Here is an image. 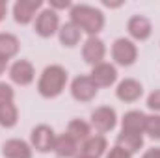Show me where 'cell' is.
Masks as SVG:
<instances>
[{"mask_svg":"<svg viewBox=\"0 0 160 158\" xmlns=\"http://www.w3.org/2000/svg\"><path fill=\"white\" fill-rule=\"evenodd\" d=\"M71 22L78 28L80 32H86L89 37L97 36L104 26V15L101 9L86 4H77L71 7Z\"/></svg>","mask_w":160,"mask_h":158,"instance_id":"obj_1","label":"cell"},{"mask_svg":"<svg viewBox=\"0 0 160 158\" xmlns=\"http://www.w3.org/2000/svg\"><path fill=\"white\" fill-rule=\"evenodd\" d=\"M67 84V71L62 65H48L41 73V78L38 82V91L45 99L58 97Z\"/></svg>","mask_w":160,"mask_h":158,"instance_id":"obj_2","label":"cell"},{"mask_svg":"<svg viewBox=\"0 0 160 158\" xmlns=\"http://www.w3.org/2000/svg\"><path fill=\"white\" fill-rule=\"evenodd\" d=\"M112 58L116 60L118 65H123V67H128L136 62L138 58V48L136 45L130 39H125V37H119V39L114 41L112 45Z\"/></svg>","mask_w":160,"mask_h":158,"instance_id":"obj_3","label":"cell"},{"mask_svg":"<svg viewBox=\"0 0 160 158\" xmlns=\"http://www.w3.org/2000/svg\"><path fill=\"white\" fill-rule=\"evenodd\" d=\"M34 30L36 34L41 37H50L54 36L58 30H60V19H58V13L54 9H43L38 19H36V24H34Z\"/></svg>","mask_w":160,"mask_h":158,"instance_id":"obj_4","label":"cell"},{"mask_svg":"<svg viewBox=\"0 0 160 158\" xmlns=\"http://www.w3.org/2000/svg\"><path fill=\"white\" fill-rule=\"evenodd\" d=\"M30 141L32 147L39 153H48L54 149V141H56V134L48 125H38L32 134H30Z\"/></svg>","mask_w":160,"mask_h":158,"instance_id":"obj_5","label":"cell"},{"mask_svg":"<svg viewBox=\"0 0 160 158\" xmlns=\"http://www.w3.org/2000/svg\"><path fill=\"white\" fill-rule=\"evenodd\" d=\"M116 123H118V114L110 106H101V108L93 110V114H91V126L101 134L110 132L116 126Z\"/></svg>","mask_w":160,"mask_h":158,"instance_id":"obj_6","label":"cell"},{"mask_svg":"<svg viewBox=\"0 0 160 158\" xmlns=\"http://www.w3.org/2000/svg\"><path fill=\"white\" fill-rule=\"evenodd\" d=\"M82 56H84V62L93 65V67L102 63V60L106 56V47H104L102 39H99L97 36L88 37L86 43H84V47H82Z\"/></svg>","mask_w":160,"mask_h":158,"instance_id":"obj_7","label":"cell"},{"mask_svg":"<svg viewBox=\"0 0 160 158\" xmlns=\"http://www.w3.org/2000/svg\"><path fill=\"white\" fill-rule=\"evenodd\" d=\"M97 91H99V87L89 77H77L71 84V95H73V99H77L80 102L93 101Z\"/></svg>","mask_w":160,"mask_h":158,"instance_id":"obj_8","label":"cell"},{"mask_svg":"<svg viewBox=\"0 0 160 158\" xmlns=\"http://www.w3.org/2000/svg\"><path fill=\"white\" fill-rule=\"evenodd\" d=\"M34 77H36V71H34V65L28 60H17L9 67V78H11V82H15L19 86L32 84Z\"/></svg>","mask_w":160,"mask_h":158,"instance_id":"obj_9","label":"cell"},{"mask_svg":"<svg viewBox=\"0 0 160 158\" xmlns=\"http://www.w3.org/2000/svg\"><path fill=\"white\" fill-rule=\"evenodd\" d=\"M89 78L95 82L97 87H110V86L118 80V69H116L112 63L102 62V63H99V65H95V67L91 69Z\"/></svg>","mask_w":160,"mask_h":158,"instance_id":"obj_10","label":"cell"},{"mask_svg":"<svg viewBox=\"0 0 160 158\" xmlns=\"http://www.w3.org/2000/svg\"><path fill=\"white\" fill-rule=\"evenodd\" d=\"M43 6L41 0H19L13 6V17L19 24H28L36 17V11Z\"/></svg>","mask_w":160,"mask_h":158,"instance_id":"obj_11","label":"cell"},{"mask_svg":"<svg viewBox=\"0 0 160 158\" xmlns=\"http://www.w3.org/2000/svg\"><path fill=\"white\" fill-rule=\"evenodd\" d=\"M78 145L80 143L73 136H69L67 132H63V134L56 136L52 151L56 153V156H60V158H75V156H78V153H80Z\"/></svg>","mask_w":160,"mask_h":158,"instance_id":"obj_12","label":"cell"},{"mask_svg":"<svg viewBox=\"0 0 160 158\" xmlns=\"http://www.w3.org/2000/svg\"><path fill=\"white\" fill-rule=\"evenodd\" d=\"M116 95L123 102H134L143 95V86L134 78H125L119 82V86L116 89Z\"/></svg>","mask_w":160,"mask_h":158,"instance_id":"obj_13","label":"cell"},{"mask_svg":"<svg viewBox=\"0 0 160 158\" xmlns=\"http://www.w3.org/2000/svg\"><path fill=\"white\" fill-rule=\"evenodd\" d=\"M145 123H147V116L140 110H130L123 116L121 121V126L123 130L121 132H130V134H143L145 132Z\"/></svg>","mask_w":160,"mask_h":158,"instance_id":"obj_14","label":"cell"},{"mask_svg":"<svg viewBox=\"0 0 160 158\" xmlns=\"http://www.w3.org/2000/svg\"><path fill=\"white\" fill-rule=\"evenodd\" d=\"M127 30H128V34H130L134 39L145 41L149 36H151L153 26H151V21H149L147 17H143V15H134V17L128 19Z\"/></svg>","mask_w":160,"mask_h":158,"instance_id":"obj_15","label":"cell"},{"mask_svg":"<svg viewBox=\"0 0 160 158\" xmlns=\"http://www.w3.org/2000/svg\"><path fill=\"white\" fill-rule=\"evenodd\" d=\"M106 147H108V143H106L104 136L95 134V136H89L86 141H82V145H80V155L89 156V158H99L106 153Z\"/></svg>","mask_w":160,"mask_h":158,"instance_id":"obj_16","label":"cell"},{"mask_svg":"<svg viewBox=\"0 0 160 158\" xmlns=\"http://www.w3.org/2000/svg\"><path fill=\"white\" fill-rule=\"evenodd\" d=\"M2 155L4 158H32V147L26 141L13 138L2 145Z\"/></svg>","mask_w":160,"mask_h":158,"instance_id":"obj_17","label":"cell"},{"mask_svg":"<svg viewBox=\"0 0 160 158\" xmlns=\"http://www.w3.org/2000/svg\"><path fill=\"white\" fill-rule=\"evenodd\" d=\"M116 145L121 147L123 151H127L128 155H134L138 153L142 147H143V138L140 134H130V132H121L118 136V141Z\"/></svg>","mask_w":160,"mask_h":158,"instance_id":"obj_18","label":"cell"},{"mask_svg":"<svg viewBox=\"0 0 160 158\" xmlns=\"http://www.w3.org/2000/svg\"><path fill=\"white\" fill-rule=\"evenodd\" d=\"M19 48H21V43L13 34H6V32L0 34V58L9 60V58L17 56Z\"/></svg>","mask_w":160,"mask_h":158,"instance_id":"obj_19","label":"cell"},{"mask_svg":"<svg viewBox=\"0 0 160 158\" xmlns=\"http://www.w3.org/2000/svg\"><path fill=\"white\" fill-rule=\"evenodd\" d=\"M67 134L73 136L77 141H86L89 136H91V125L82 121V119H73L69 125H67Z\"/></svg>","mask_w":160,"mask_h":158,"instance_id":"obj_20","label":"cell"},{"mask_svg":"<svg viewBox=\"0 0 160 158\" xmlns=\"http://www.w3.org/2000/svg\"><path fill=\"white\" fill-rule=\"evenodd\" d=\"M58 34H60V41H62L63 47H75V45H78L80 36H82V32H80L71 21L65 22V24L58 30Z\"/></svg>","mask_w":160,"mask_h":158,"instance_id":"obj_21","label":"cell"},{"mask_svg":"<svg viewBox=\"0 0 160 158\" xmlns=\"http://www.w3.org/2000/svg\"><path fill=\"white\" fill-rule=\"evenodd\" d=\"M17 121H19V110L13 102H8V104L0 106V126L11 128V126L17 125Z\"/></svg>","mask_w":160,"mask_h":158,"instance_id":"obj_22","label":"cell"},{"mask_svg":"<svg viewBox=\"0 0 160 158\" xmlns=\"http://www.w3.org/2000/svg\"><path fill=\"white\" fill-rule=\"evenodd\" d=\"M145 132L153 138V140H160V116H147V123H145Z\"/></svg>","mask_w":160,"mask_h":158,"instance_id":"obj_23","label":"cell"},{"mask_svg":"<svg viewBox=\"0 0 160 158\" xmlns=\"http://www.w3.org/2000/svg\"><path fill=\"white\" fill-rule=\"evenodd\" d=\"M13 97H15L13 87L6 82H0V106L8 104V102H13Z\"/></svg>","mask_w":160,"mask_h":158,"instance_id":"obj_24","label":"cell"},{"mask_svg":"<svg viewBox=\"0 0 160 158\" xmlns=\"http://www.w3.org/2000/svg\"><path fill=\"white\" fill-rule=\"evenodd\" d=\"M147 106L155 112H160V87L155 89L149 97H147Z\"/></svg>","mask_w":160,"mask_h":158,"instance_id":"obj_25","label":"cell"},{"mask_svg":"<svg viewBox=\"0 0 160 158\" xmlns=\"http://www.w3.org/2000/svg\"><path fill=\"white\" fill-rule=\"evenodd\" d=\"M130 156H132V155H128L127 151H123V149L118 147V145H116V147H112V149H110V153L106 155V158H130Z\"/></svg>","mask_w":160,"mask_h":158,"instance_id":"obj_26","label":"cell"},{"mask_svg":"<svg viewBox=\"0 0 160 158\" xmlns=\"http://www.w3.org/2000/svg\"><path fill=\"white\" fill-rule=\"evenodd\" d=\"M65 7H73V4L69 0H50V9H65Z\"/></svg>","mask_w":160,"mask_h":158,"instance_id":"obj_27","label":"cell"},{"mask_svg":"<svg viewBox=\"0 0 160 158\" xmlns=\"http://www.w3.org/2000/svg\"><path fill=\"white\" fill-rule=\"evenodd\" d=\"M142 158H160V147H153V149H149Z\"/></svg>","mask_w":160,"mask_h":158,"instance_id":"obj_28","label":"cell"},{"mask_svg":"<svg viewBox=\"0 0 160 158\" xmlns=\"http://www.w3.org/2000/svg\"><path fill=\"white\" fill-rule=\"evenodd\" d=\"M6 9H8V4H6L4 0H0V21L6 17Z\"/></svg>","mask_w":160,"mask_h":158,"instance_id":"obj_29","label":"cell"},{"mask_svg":"<svg viewBox=\"0 0 160 158\" xmlns=\"http://www.w3.org/2000/svg\"><path fill=\"white\" fill-rule=\"evenodd\" d=\"M6 65H8V60H4V58H0V75L6 71Z\"/></svg>","mask_w":160,"mask_h":158,"instance_id":"obj_30","label":"cell"},{"mask_svg":"<svg viewBox=\"0 0 160 158\" xmlns=\"http://www.w3.org/2000/svg\"><path fill=\"white\" fill-rule=\"evenodd\" d=\"M75 158H89V156H84V155H78V156H75Z\"/></svg>","mask_w":160,"mask_h":158,"instance_id":"obj_31","label":"cell"}]
</instances>
